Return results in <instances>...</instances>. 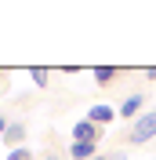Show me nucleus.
<instances>
[{"label":"nucleus","instance_id":"9d476101","mask_svg":"<svg viewBox=\"0 0 156 160\" xmlns=\"http://www.w3.org/2000/svg\"><path fill=\"white\" fill-rule=\"evenodd\" d=\"M7 124H11V120L4 117V113H0V138H4V131H7Z\"/></svg>","mask_w":156,"mask_h":160},{"label":"nucleus","instance_id":"6e6552de","mask_svg":"<svg viewBox=\"0 0 156 160\" xmlns=\"http://www.w3.org/2000/svg\"><path fill=\"white\" fill-rule=\"evenodd\" d=\"M29 77H33V84H37V88H47V69L33 66V69H29Z\"/></svg>","mask_w":156,"mask_h":160},{"label":"nucleus","instance_id":"7ed1b4c3","mask_svg":"<svg viewBox=\"0 0 156 160\" xmlns=\"http://www.w3.org/2000/svg\"><path fill=\"white\" fill-rule=\"evenodd\" d=\"M116 117H120V113L113 109L109 102H98V106H91V109H87V120H91V124H98V128H105V124H113Z\"/></svg>","mask_w":156,"mask_h":160},{"label":"nucleus","instance_id":"0eeeda50","mask_svg":"<svg viewBox=\"0 0 156 160\" xmlns=\"http://www.w3.org/2000/svg\"><path fill=\"white\" fill-rule=\"evenodd\" d=\"M91 73H95V84H109V80L116 77V69H113V66H95Z\"/></svg>","mask_w":156,"mask_h":160},{"label":"nucleus","instance_id":"f8f14e48","mask_svg":"<svg viewBox=\"0 0 156 160\" xmlns=\"http://www.w3.org/2000/svg\"><path fill=\"white\" fill-rule=\"evenodd\" d=\"M44 160H58V157H55V153H47V157H44Z\"/></svg>","mask_w":156,"mask_h":160},{"label":"nucleus","instance_id":"ddd939ff","mask_svg":"<svg viewBox=\"0 0 156 160\" xmlns=\"http://www.w3.org/2000/svg\"><path fill=\"white\" fill-rule=\"evenodd\" d=\"M95 160H109V157H102V153H98V157H95Z\"/></svg>","mask_w":156,"mask_h":160},{"label":"nucleus","instance_id":"f257e3e1","mask_svg":"<svg viewBox=\"0 0 156 160\" xmlns=\"http://www.w3.org/2000/svg\"><path fill=\"white\" fill-rule=\"evenodd\" d=\"M156 138V109L142 113V117L131 124V135H127V142H134V146H145V142Z\"/></svg>","mask_w":156,"mask_h":160},{"label":"nucleus","instance_id":"1a4fd4ad","mask_svg":"<svg viewBox=\"0 0 156 160\" xmlns=\"http://www.w3.org/2000/svg\"><path fill=\"white\" fill-rule=\"evenodd\" d=\"M7 160H33V153L22 146V149H11V153H7Z\"/></svg>","mask_w":156,"mask_h":160},{"label":"nucleus","instance_id":"423d86ee","mask_svg":"<svg viewBox=\"0 0 156 160\" xmlns=\"http://www.w3.org/2000/svg\"><path fill=\"white\" fill-rule=\"evenodd\" d=\"M69 157L73 160H95L98 157V146L95 142H73V146H69Z\"/></svg>","mask_w":156,"mask_h":160},{"label":"nucleus","instance_id":"9b49d317","mask_svg":"<svg viewBox=\"0 0 156 160\" xmlns=\"http://www.w3.org/2000/svg\"><path fill=\"white\" fill-rule=\"evenodd\" d=\"M109 160H127V153H113V157H109Z\"/></svg>","mask_w":156,"mask_h":160},{"label":"nucleus","instance_id":"f03ea898","mask_svg":"<svg viewBox=\"0 0 156 160\" xmlns=\"http://www.w3.org/2000/svg\"><path fill=\"white\" fill-rule=\"evenodd\" d=\"M98 138H102V128H98V124H91L87 117L73 124V142H95V146H98Z\"/></svg>","mask_w":156,"mask_h":160},{"label":"nucleus","instance_id":"20e7f679","mask_svg":"<svg viewBox=\"0 0 156 160\" xmlns=\"http://www.w3.org/2000/svg\"><path fill=\"white\" fill-rule=\"evenodd\" d=\"M142 106H145V95H127V98H124V106H120L116 113H120L124 120H131V124H134V120L142 117V113H138Z\"/></svg>","mask_w":156,"mask_h":160},{"label":"nucleus","instance_id":"39448f33","mask_svg":"<svg viewBox=\"0 0 156 160\" xmlns=\"http://www.w3.org/2000/svg\"><path fill=\"white\" fill-rule=\"evenodd\" d=\"M4 142H7L11 149H22V142H26V124H7V131H4Z\"/></svg>","mask_w":156,"mask_h":160}]
</instances>
